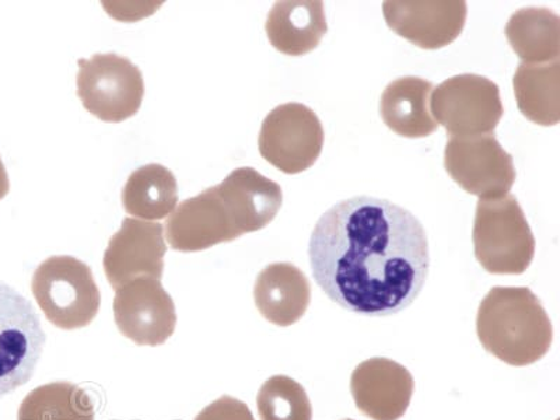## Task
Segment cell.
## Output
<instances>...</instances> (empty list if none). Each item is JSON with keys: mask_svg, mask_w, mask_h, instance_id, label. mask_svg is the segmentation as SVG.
<instances>
[{"mask_svg": "<svg viewBox=\"0 0 560 420\" xmlns=\"http://www.w3.org/2000/svg\"><path fill=\"white\" fill-rule=\"evenodd\" d=\"M178 184L160 164H148L129 175L122 191L125 212L147 220L167 218L177 208Z\"/></svg>", "mask_w": 560, "mask_h": 420, "instance_id": "44dd1931", "label": "cell"}, {"mask_svg": "<svg viewBox=\"0 0 560 420\" xmlns=\"http://www.w3.org/2000/svg\"><path fill=\"white\" fill-rule=\"evenodd\" d=\"M195 420H255L252 409L240 399L223 395L208 405Z\"/></svg>", "mask_w": 560, "mask_h": 420, "instance_id": "cb8c5ba5", "label": "cell"}, {"mask_svg": "<svg viewBox=\"0 0 560 420\" xmlns=\"http://www.w3.org/2000/svg\"><path fill=\"white\" fill-rule=\"evenodd\" d=\"M261 420H313V408L303 385L288 376H273L257 397Z\"/></svg>", "mask_w": 560, "mask_h": 420, "instance_id": "603a6c76", "label": "cell"}, {"mask_svg": "<svg viewBox=\"0 0 560 420\" xmlns=\"http://www.w3.org/2000/svg\"><path fill=\"white\" fill-rule=\"evenodd\" d=\"M475 257L493 275H522L532 265L535 237L512 194L479 199L474 222Z\"/></svg>", "mask_w": 560, "mask_h": 420, "instance_id": "3957f363", "label": "cell"}, {"mask_svg": "<svg viewBox=\"0 0 560 420\" xmlns=\"http://www.w3.org/2000/svg\"><path fill=\"white\" fill-rule=\"evenodd\" d=\"M92 398L72 383L57 382L33 389L20 405L18 420H94Z\"/></svg>", "mask_w": 560, "mask_h": 420, "instance_id": "7402d4cb", "label": "cell"}, {"mask_svg": "<svg viewBox=\"0 0 560 420\" xmlns=\"http://www.w3.org/2000/svg\"><path fill=\"white\" fill-rule=\"evenodd\" d=\"M343 420H353V419H343Z\"/></svg>", "mask_w": 560, "mask_h": 420, "instance_id": "484cf974", "label": "cell"}, {"mask_svg": "<svg viewBox=\"0 0 560 420\" xmlns=\"http://www.w3.org/2000/svg\"><path fill=\"white\" fill-rule=\"evenodd\" d=\"M115 292L114 319L124 337L139 347H160L173 337L177 313L160 280L135 279Z\"/></svg>", "mask_w": 560, "mask_h": 420, "instance_id": "30bf717a", "label": "cell"}, {"mask_svg": "<svg viewBox=\"0 0 560 420\" xmlns=\"http://www.w3.org/2000/svg\"><path fill=\"white\" fill-rule=\"evenodd\" d=\"M411 372L387 358L364 360L353 370L350 393L360 412L373 420H398L412 401Z\"/></svg>", "mask_w": 560, "mask_h": 420, "instance_id": "4fadbf2b", "label": "cell"}, {"mask_svg": "<svg viewBox=\"0 0 560 420\" xmlns=\"http://www.w3.org/2000/svg\"><path fill=\"white\" fill-rule=\"evenodd\" d=\"M32 292L45 318L63 331L88 327L102 306L92 268L69 255L45 259L35 269Z\"/></svg>", "mask_w": 560, "mask_h": 420, "instance_id": "277c9868", "label": "cell"}, {"mask_svg": "<svg viewBox=\"0 0 560 420\" xmlns=\"http://www.w3.org/2000/svg\"><path fill=\"white\" fill-rule=\"evenodd\" d=\"M520 113L541 127L560 121V59L548 63H522L513 78Z\"/></svg>", "mask_w": 560, "mask_h": 420, "instance_id": "ffe728a7", "label": "cell"}, {"mask_svg": "<svg viewBox=\"0 0 560 420\" xmlns=\"http://www.w3.org/2000/svg\"><path fill=\"white\" fill-rule=\"evenodd\" d=\"M170 247L182 253H198L238 238L224 208L217 185L185 199L166 223Z\"/></svg>", "mask_w": 560, "mask_h": 420, "instance_id": "5bb4252c", "label": "cell"}, {"mask_svg": "<svg viewBox=\"0 0 560 420\" xmlns=\"http://www.w3.org/2000/svg\"><path fill=\"white\" fill-rule=\"evenodd\" d=\"M78 65V97L90 114L104 122H122L139 112L144 80L131 59L96 54Z\"/></svg>", "mask_w": 560, "mask_h": 420, "instance_id": "5b68a950", "label": "cell"}, {"mask_svg": "<svg viewBox=\"0 0 560 420\" xmlns=\"http://www.w3.org/2000/svg\"><path fill=\"white\" fill-rule=\"evenodd\" d=\"M269 43L290 57L314 51L328 32L319 0H284L273 4L265 23Z\"/></svg>", "mask_w": 560, "mask_h": 420, "instance_id": "e0dca14e", "label": "cell"}, {"mask_svg": "<svg viewBox=\"0 0 560 420\" xmlns=\"http://www.w3.org/2000/svg\"><path fill=\"white\" fill-rule=\"evenodd\" d=\"M433 83L427 79L405 77L385 88L380 114L385 125L399 137L427 138L439 129L430 113Z\"/></svg>", "mask_w": 560, "mask_h": 420, "instance_id": "ac0fdd59", "label": "cell"}, {"mask_svg": "<svg viewBox=\"0 0 560 420\" xmlns=\"http://www.w3.org/2000/svg\"><path fill=\"white\" fill-rule=\"evenodd\" d=\"M258 147L261 156L280 172H306L323 152V124L307 105H279L264 119Z\"/></svg>", "mask_w": 560, "mask_h": 420, "instance_id": "ba28073f", "label": "cell"}, {"mask_svg": "<svg viewBox=\"0 0 560 420\" xmlns=\"http://www.w3.org/2000/svg\"><path fill=\"white\" fill-rule=\"evenodd\" d=\"M47 335L32 302L0 282V398L34 376Z\"/></svg>", "mask_w": 560, "mask_h": 420, "instance_id": "8992f818", "label": "cell"}, {"mask_svg": "<svg viewBox=\"0 0 560 420\" xmlns=\"http://www.w3.org/2000/svg\"><path fill=\"white\" fill-rule=\"evenodd\" d=\"M217 188L238 237L267 228L282 208L280 185L252 167L234 170Z\"/></svg>", "mask_w": 560, "mask_h": 420, "instance_id": "9a60e30c", "label": "cell"}, {"mask_svg": "<svg viewBox=\"0 0 560 420\" xmlns=\"http://www.w3.org/2000/svg\"><path fill=\"white\" fill-rule=\"evenodd\" d=\"M383 13L394 33L433 51L447 47L462 35L468 9L463 0H387Z\"/></svg>", "mask_w": 560, "mask_h": 420, "instance_id": "8fae6325", "label": "cell"}, {"mask_svg": "<svg viewBox=\"0 0 560 420\" xmlns=\"http://www.w3.org/2000/svg\"><path fill=\"white\" fill-rule=\"evenodd\" d=\"M430 109L450 138L494 133L504 114L498 84L472 73L458 74L439 84L430 96Z\"/></svg>", "mask_w": 560, "mask_h": 420, "instance_id": "52a82bcc", "label": "cell"}, {"mask_svg": "<svg viewBox=\"0 0 560 420\" xmlns=\"http://www.w3.org/2000/svg\"><path fill=\"white\" fill-rule=\"evenodd\" d=\"M504 33L523 63H548L560 59V19L551 9L517 10Z\"/></svg>", "mask_w": 560, "mask_h": 420, "instance_id": "d6986e66", "label": "cell"}, {"mask_svg": "<svg viewBox=\"0 0 560 420\" xmlns=\"http://www.w3.org/2000/svg\"><path fill=\"white\" fill-rule=\"evenodd\" d=\"M444 167L464 191L479 199L504 197L517 177L512 154L502 148L494 133L450 138Z\"/></svg>", "mask_w": 560, "mask_h": 420, "instance_id": "9c48e42d", "label": "cell"}, {"mask_svg": "<svg viewBox=\"0 0 560 420\" xmlns=\"http://www.w3.org/2000/svg\"><path fill=\"white\" fill-rule=\"evenodd\" d=\"M9 189L10 183L8 172L7 168H4L2 159H0V201H2L4 197H7V195L9 194Z\"/></svg>", "mask_w": 560, "mask_h": 420, "instance_id": "d4e9b609", "label": "cell"}, {"mask_svg": "<svg viewBox=\"0 0 560 420\" xmlns=\"http://www.w3.org/2000/svg\"><path fill=\"white\" fill-rule=\"evenodd\" d=\"M164 229L156 222L127 218L114 234L105 249L103 267L105 277L114 290L139 278L162 280L164 255Z\"/></svg>", "mask_w": 560, "mask_h": 420, "instance_id": "7c38bea8", "label": "cell"}, {"mask_svg": "<svg viewBox=\"0 0 560 420\" xmlns=\"http://www.w3.org/2000/svg\"><path fill=\"white\" fill-rule=\"evenodd\" d=\"M477 334L488 353L516 368L537 363L553 341L551 319L528 288L490 289L478 310Z\"/></svg>", "mask_w": 560, "mask_h": 420, "instance_id": "7a4b0ae2", "label": "cell"}, {"mask_svg": "<svg viewBox=\"0 0 560 420\" xmlns=\"http://www.w3.org/2000/svg\"><path fill=\"white\" fill-rule=\"evenodd\" d=\"M254 300L265 319L278 327H290L306 314L312 302V284L293 264H271L258 275Z\"/></svg>", "mask_w": 560, "mask_h": 420, "instance_id": "2e32d148", "label": "cell"}, {"mask_svg": "<svg viewBox=\"0 0 560 420\" xmlns=\"http://www.w3.org/2000/svg\"><path fill=\"white\" fill-rule=\"evenodd\" d=\"M315 283L332 302L366 317L411 306L427 283V230L387 199L353 197L319 218L308 245Z\"/></svg>", "mask_w": 560, "mask_h": 420, "instance_id": "6da1fadb", "label": "cell"}]
</instances>
